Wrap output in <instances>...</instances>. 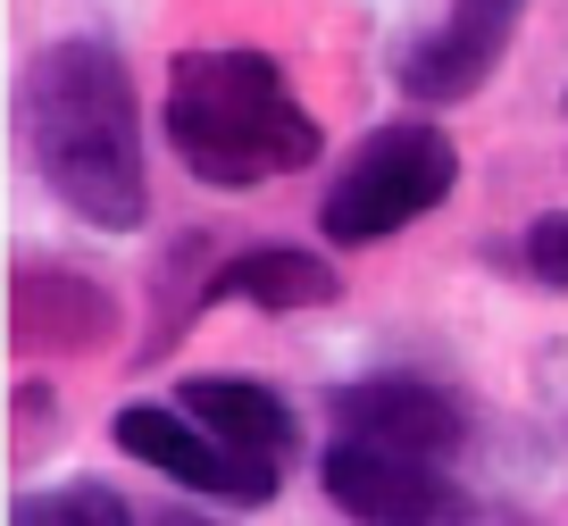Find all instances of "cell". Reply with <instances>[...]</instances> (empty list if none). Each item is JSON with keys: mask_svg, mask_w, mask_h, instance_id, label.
Returning a JSON list of instances; mask_svg holds the SVG:
<instances>
[{"mask_svg": "<svg viewBox=\"0 0 568 526\" xmlns=\"http://www.w3.org/2000/svg\"><path fill=\"white\" fill-rule=\"evenodd\" d=\"M26 142L34 168L51 175V193L68 201L84 226L134 234L151 210L142 184V118L134 84H125L109 42H51L26 75Z\"/></svg>", "mask_w": 568, "mask_h": 526, "instance_id": "6da1fadb", "label": "cell"}, {"mask_svg": "<svg viewBox=\"0 0 568 526\" xmlns=\"http://www.w3.org/2000/svg\"><path fill=\"white\" fill-rule=\"evenodd\" d=\"M168 142L201 184H276L318 159V118L267 51H184L168 75Z\"/></svg>", "mask_w": 568, "mask_h": 526, "instance_id": "7a4b0ae2", "label": "cell"}, {"mask_svg": "<svg viewBox=\"0 0 568 526\" xmlns=\"http://www.w3.org/2000/svg\"><path fill=\"white\" fill-rule=\"evenodd\" d=\"M452 184H460V151H452V134H435V125H376L368 142H359V159L326 184L318 201V226L326 243H385V234L418 226L426 210H444Z\"/></svg>", "mask_w": 568, "mask_h": 526, "instance_id": "3957f363", "label": "cell"}, {"mask_svg": "<svg viewBox=\"0 0 568 526\" xmlns=\"http://www.w3.org/2000/svg\"><path fill=\"white\" fill-rule=\"evenodd\" d=\"M109 435H118V452H134L142 468H160L168 485L201 493V502L260 509V502H276V485H284V468L234 459L201 418H184V409H168V402H125L118 418H109Z\"/></svg>", "mask_w": 568, "mask_h": 526, "instance_id": "277c9868", "label": "cell"}, {"mask_svg": "<svg viewBox=\"0 0 568 526\" xmlns=\"http://www.w3.org/2000/svg\"><path fill=\"white\" fill-rule=\"evenodd\" d=\"M318 485L343 518L359 526H460V485L444 476V459H409V452H376V443L335 435L318 459Z\"/></svg>", "mask_w": 568, "mask_h": 526, "instance_id": "5b68a950", "label": "cell"}, {"mask_svg": "<svg viewBox=\"0 0 568 526\" xmlns=\"http://www.w3.org/2000/svg\"><path fill=\"white\" fill-rule=\"evenodd\" d=\"M518 18H527V0H452V18L402 51V68H393V75H402V92H409V101H435V109L468 101V92L501 68Z\"/></svg>", "mask_w": 568, "mask_h": 526, "instance_id": "8992f818", "label": "cell"}, {"mask_svg": "<svg viewBox=\"0 0 568 526\" xmlns=\"http://www.w3.org/2000/svg\"><path fill=\"white\" fill-rule=\"evenodd\" d=\"M335 426L352 443L376 452H409V459H452L468 443V409L444 385H418V376H359L335 393Z\"/></svg>", "mask_w": 568, "mask_h": 526, "instance_id": "52a82bcc", "label": "cell"}, {"mask_svg": "<svg viewBox=\"0 0 568 526\" xmlns=\"http://www.w3.org/2000/svg\"><path fill=\"white\" fill-rule=\"evenodd\" d=\"M9 326H18L26 351H101L118 334V301L75 267H18Z\"/></svg>", "mask_w": 568, "mask_h": 526, "instance_id": "ba28073f", "label": "cell"}, {"mask_svg": "<svg viewBox=\"0 0 568 526\" xmlns=\"http://www.w3.org/2000/svg\"><path fill=\"white\" fill-rule=\"evenodd\" d=\"M176 409H184V418H201L234 459H260V468H284L293 443H302L293 402L267 393V385H251V376H193V385L176 393Z\"/></svg>", "mask_w": 568, "mask_h": 526, "instance_id": "9c48e42d", "label": "cell"}, {"mask_svg": "<svg viewBox=\"0 0 568 526\" xmlns=\"http://www.w3.org/2000/svg\"><path fill=\"white\" fill-rule=\"evenodd\" d=\"M335 293H343V276H335L326 260L267 243V251H243V260H234L201 301H251V310H326Z\"/></svg>", "mask_w": 568, "mask_h": 526, "instance_id": "30bf717a", "label": "cell"}, {"mask_svg": "<svg viewBox=\"0 0 568 526\" xmlns=\"http://www.w3.org/2000/svg\"><path fill=\"white\" fill-rule=\"evenodd\" d=\"M9 526H134V509L109 485H59V493H26Z\"/></svg>", "mask_w": 568, "mask_h": 526, "instance_id": "8fae6325", "label": "cell"}, {"mask_svg": "<svg viewBox=\"0 0 568 526\" xmlns=\"http://www.w3.org/2000/svg\"><path fill=\"white\" fill-rule=\"evenodd\" d=\"M518 251H527V276H535V284H560V293H568V218H560V210L535 218Z\"/></svg>", "mask_w": 568, "mask_h": 526, "instance_id": "7c38bea8", "label": "cell"}, {"mask_svg": "<svg viewBox=\"0 0 568 526\" xmlns=\"http://www.w3.org/2000/svg\"><path fill=\"white\" fill-rule=\"evenodd\" d=\"M160 526H210V518H193V509H168V518Z\"/></svg>", "mask_w": 568, "mask_h": 526, "instance_id": "4fadbf2b", "label": "cell"}]
</instances>
